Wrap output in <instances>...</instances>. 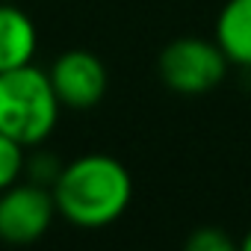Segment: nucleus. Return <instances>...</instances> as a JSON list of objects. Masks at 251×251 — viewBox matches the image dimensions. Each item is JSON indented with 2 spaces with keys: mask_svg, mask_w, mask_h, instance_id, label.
Wrapping results in <instances>:
<instances>
[{
  "mask_svg": "<svg viewBox=\"0 0 251 251\" xmlns=\"http://www.w3.org/2000/svg\"><path fill=\"white\" fill-rule=\"evenodd\" d=\"M56 216L53 189L45 183H12L0 192V239L9 245H30L42 239Z\"/></svg>",
  "mask_w": 251,
  "mask_h": 251,
  "instance_id": "20e7f679",
  "label": "nucleus"
},
{
  "mask_svg": "<svg viewBox=\"0 0 251 251\" xmlns=\"http://www.w3.org/2000/svg\"><path fill=\"white\" fill-rule=\"evenodd\" d=\"M56 213L77 227L112 225L133 198V180L109 154H86L59 169L53 180Z\"/></svg>",
  "mask_w": 251,
  "mask_h": 251,
  "instance_id": "f257e3e1",
  "label": "nucleus"
},
{
  "mask_svg": "<svg viewBox=\"0 0 251 251\" xmlns=\"http://www.w3.org/2000/svg\"><path fill=\"white\" fill-rule=\"evenodd\" d=\"M24 145L9 139L6 133H0V192L12 186L24 175Z\"/></svg>",
  "mask_w": 251,
  "mask_h": 251,
  "instance_id": "6e6552de",
  "label": "nucleus"
},
{
  "mask_svg": "<svg viewBox=\"0 0 251 251\" xmlns=\"http://www.w3.org/2000/svg\"><path fill=\"white\" fill-rule=\"evenodd\" d=\"M59 98L48 71L30 65L0 74V133L21 142L24 148L42 145L59 118Z\"/></svg>",
  "mask_w": 251,
  "mask_h": 251,
  "instance_id": "f03ea898",
  "label": "nucleus"
},
{
  "mask_svg": "<svg viewBox=\"0 0 251 251\" xmlns=\"http://www.w3.org/2000/svg\"><path fill=\"white\" fill-rule=\"evenodd\" d=\"M227 65H230V59L216 45V39L204 42L198 36H183V39L169 42L157 59V71H160L163 83L177 95L213 92L225 80Z\"/></svg>",
  "mask_w": 251,
  "mask_h": 251,
  "instance_id": "7ed1b4c3",
  "label": "nucleus"
},
{
  "mask_svg": "<svg viewBox=\"0 0 251 251\" xmlns=\"http://www.w3.org/2000/svg\"><path fill=\"white\" fill-rule=\"evenodd\" d=\"M189 251H230L233 242L227 233H222L219 227H198L189 239H186Z\"/></svg>",
  "mask_w": 251,
  "mask_h": 251,
  "instance_id": "1a4fd4ad",
  "label": "nucleus"
},
{
  "mask_svg": "<svg viewBox=\"0 0 251 251\" xmlns=\"http://www.w3.org/2000/svg\"><path fill=\"white\" fill-rule=\"evenodd\" d=\"M239 248H242V251H251V230H248V233H245V239H242V242H239Z\"/></svg>",
  "mask_w": 251,
  "mask_h": 251,
  "instance_id": "9d476101",
  "label": "nucleus"
},
{
  "mask_svg": "<svg viewBox=\"0 0 251 251\" xmlns=\"http://www.w3.org/2000/svg\"><path fill=\"white\" fill-rule=\"evenodd\" d=\"M39 48V33L30 15L9 0H0V74L30 65Z\"/></svg>",
  "mask_w": 251,
  "mask_h": 251,
  "instance_id": "423d86ee",
  "label": "nucleus"
},
{
  "mask_svg": "<svg viewBox=\"0 0 251 251\" xmlns=\"http://www.w3.org/2000/svg\"><path fill=\"white\" fill-rule=\"evenodd\" d=\"M48 77H50V86H53L59 103L68 109L98 106L109 86L106 65L89 50H68V53L56 56Z\"/></svg>",
  "mask_w": 251,
  "mask_h": 251,
  "instance_id": "39448f33",
  "label": "nucleus"
},
{
  "mask_svg": "<svg viewBox=\"0 0 251 251\" xmlns=\"http://www.w3.org/2000/svg\"><path fill=\"white\" fill-rule=\"evenodd\" d=\"M216 45L233 65L251 68V0H227L216 18Z\"/></svg>",
  "mask_w": 251,
  "mask_h": 251,
  "instance_id": "0eeeda50",
  "label": "nucleus"
}]
</instances>
